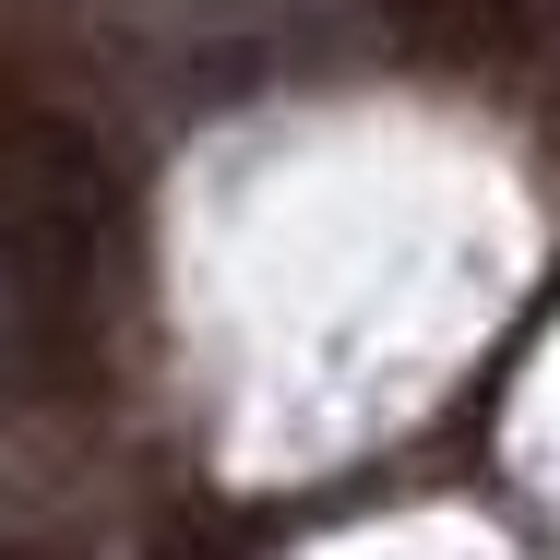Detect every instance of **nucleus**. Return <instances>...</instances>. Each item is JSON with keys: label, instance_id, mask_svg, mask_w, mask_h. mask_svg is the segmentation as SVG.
Listing matches in <instances>:
<instances>
[{"label": "nucleus", "instance_id": "nucleus-2", "mask_svg": "<svg viewBox=\"0 0 560 560\" xmlns=\"http://www.w3.org/2000/svg\"><path fill=\"white\" fill-rule=\"evenodd\" d=\"M0 215H12V238L48 262V287L96 335L131 311V275H143L131 179L72 108H0Z\"/></svg>", "mask_w": 560, "mask_h": 560}, {"label": "nucleus", "instance_id": "nucleus-5", "mask_svg": "<svg viewBox=\"0 0 560 560\" xmlns=\"http://www.w3.org/2000/svg\"><path fill=\"white\" fill-rule=\"evenodd\" d=\"M513 48H537L560 72V0H513Z\"/></svg>", "mask_w": 560, "mask_h": 560}, {"label": "nucleus", "instance_id": "nucleus-1", "mask_svg": "<svg viewBox=\"0 0 560 560\" xmlns=\"http://www.w3.org/2000/svg\"><path fill=\"white\" fill-rule=\"evenodd\" d=\"M299 0H60V60L155 131L262 96L299 48Z\"/></svg>", "mask_w": 560, "mask_h": 560}, {"label": "nucleus", "instance_id": "nucleus-4", "mask_svg": "<svg viewBox=\"0 0 560 560\" xmlns=\"http://www.w3.org/2000/svg\"><path fill=\"white\" fill-rule=\"evenodd\" d=\"M394 24L430 60H501L513 48V0H394Z\"/></svg>", "mask_w": 560, "mask_h": 560}, {"label": "nucleus", "instance_id": "nucleus-3", "mask_svg": "<svg viewBox=\"0 0 560 560\" xmlns=\"http://www.w3.org/2000/svg\"><path fill=\"white\" fill-rule=\"evenodd\" d=\"M84 358H96V323L48 287V262H36V250L12 238V215H0V406L60 394Z\"/></svg>", "mask_w": 560, "mask_h": 560}]
</instances>
